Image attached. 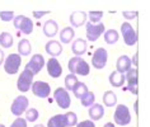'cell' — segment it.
<instances>
[{
    "mask_svg": "<svg viewBox=\"0 0 150 127\" xmlns=\"http://www.w3.org/2000/svg\"><path fill=\"white\" fill-rule=\"evenodd\" d=\"M67 69H69L70 74H74V75L85 76L89 75V73H91V66L88 65V62L81 57H78V56H74L69 60Z\"/></svg>",
    "mask_w": 150,
    "mask_h": 127,
    "instance_id": "obj_1",
    "label": "cell"
},
{
    "mask_svg": "<svg viewBox=\"0 0 150 127\" xmlns=\"http://www.w3.org/2000/svg\"><path fill=\"white\" fill-rule=\"evenodd\" d=\"M22 64V57L18 54H10L8 57L4 60V70L9 75H14L19 71Z\"/></svg>",
    "mask_w": 150,
    "mask_h": 127,
    "instance_id": "obj_2",
    "label": "cell"
},
{
    "mask_svg": "<svg viewBox=\"0 0 150 127\" xmlns=\"http://www.w3.org/2000/svg\"><path fill=\"white\" fill-rule=\"evenodd\" d=\"M113 119H115L116 125H118V126L129 125L131 122V114H130L129 108H127L125 104H118V106L116 107Z\"/></svg>",
    "mask_w": 150,
    "mask_h": 127,
    "instance_id": "obj_3",
    "label": "cell"
},
{
    "mask_svg": "<svg viewBox=\"0 0 150 127\" xmlns=\"http://www.w3.org/2000/svg\"><path fill=\"white\" fill-rule=\"evenodd\" d=\"M33 74L31 70H28V69H25L22 71L21 74V76L18 78V80H17V88H18V90L22 92V93H25V92H28L29 89H31L32 87V83H33Z\"/></svg>",
    "mask_w": 150,
    "mask_h": 127,
    "instance_id": "obj_4",
    "label": "cell"
},
{
    "mask_svg": "<svg viewBox=\"0 0 150 127\" xmlns=\"http://www.w3.org/2000/svg\"><path fill=\"white\" fill-rule=\"evenodd\" d=\"M13 24L18 31H21L24 35H31L33 31V23L32 19L25 16H17L13 19Z\"/></svg>",
    "mask_w": 150,
    "mask_h": 127,
    "instance_id": "obj_5",
    "label": "cell"
},
{
    "mask_svg": "<svg viewBox=\"0 0 150 127\" xmlns=\"http://www.w3.org/2000/svg\"><path fill=\"white\" fill-rule=\"evenodd\" d=\"M28 107H29L28 98H27V97H24V95H19V97H17V98L12 102L10 111H12V113L14 116L21 117V116L28 109Z\"/></svg>",
    "mask_w": 150,
    "mask_h": 127,
    "instance_id": "obj_6",
    "label": "cell"
},
{
    "mask_svg": "<svg viewBox=\"0 0 150 127\" xmlns=\"http://www.w3.org/2000/svg\"><path fill=\"white\" fill-rule=\"evenodd\" d=\"M121 33L123 36V41H125V43L127 44V46H134V44H136L137 33L130 23L125 22V23L121 24Z\"/></svg>",
    "mask_w": 150,
    "mask_h": 127,
    "instance_id": "obj_7",
    "label": "cell"
},
{
    "mask_svg": "<svg viewBox=\"0 0 150 127\" xmlns=\"http://www.w3.org/2000/svg\"><path fill=\"white\" fill-rule=\"evenodd\" d=\"M107 59H108V52H107L106 48H103V47L97 48V50L94 51V54H93V56H92L93 68L98 69V70L103 69L107 64Z\"/></svg>",
    "mask_w": 150,
    "mask_h": 127,
    "instance_id": "obj_8",
    "label": "cell"
},
{
    "mask_svg": "<svg viewBox=\"0 0 150 127\" xmlns=\"http://www.w3.org/2000/svg\"><path fill=\"white\" fill-rule=\"evenodd\" d=\"M54 98L57 103V106L62 109H66V108L70 107V103H71V99H70V95H69V92L66 90L65 88H57L56 90L54 92Z\"/></svg>",
    "mask_w": 150,
    "mask_h": 127,
    "instance_id": "obj_9",
    "label": "cell"
},
{
    "mask_svg": "<svg viewBox=\"0 0 150 127\" xmlns=\"http://www.w3.org/2000/svg\"><path fill=\"white\" fill-rule=\"evenodd\" d=\"M85 27H87V40L91 41V42H96V41L102 36L104 29H106L103 23H98V24L87 23Z\"/></svg>",
    "mask_w": 150,
    "mask_h": 127,
    "instance_id": "obj_10",
    "label": "cell"
},
{
    "mask_svg": "<svg viewBox=\"0 0 150 127\" xmlns=\"http://www.w3.org/2000/svg\"><path fill=\"white\" fill-rule=\"evenodd\" d=\"M32 93L38 98H47L51 93L50 84L46 81H33L32 83Z\"/></svg>",
    "mask_w": 150,
    "mask_h": 127,
    "instance_id": "obj_11",
    "label": "cell"
},
{
    "mask_svg": "<svg viewBox=\"0 0 150 127\" xmlns=\"http://www.w3.org/2000/svg\"><path fill=\"white\" fill-rule=\"evenodd\" d=\"M125 81H127V90L137 95V69L131 68L125 74Z\"/></svg>",
    "mask_w": 150,
    "mask_h": 127,
    "instance_id": "obj_12",
    "label": "cell"
},
{
    "mask_svg": "<svg viewBox=\"0 0 150 127\" xmlns=\"http://www.w3.org/2000/svg\"><path fill=\"white\" fill-rule=\"evenodd\" d=\"M43 66H45V57L40 54H36V55H33L32 59L28 61L25 69L31 70L33 75H36V74H38L41 70H42Z\"/></svg>",
    "mask_w": 150,
    "mask_h": 127,
    "instance_id": "obj_13",
    "label": "cell"
},
{
    "mask_svg": "<svg viewBox=\"0 0 150 127\" xmlns=\"http://www.w3.org/2000/svg\"><path fill=\"white\" fill-rule=\"evenodd\" d=\"M46 68H47L48 75H50L51 78H55V79H56V78L61 76V74H62V68H61V64L59 62L57 59L51 57V59L47 61V64H46Z\"/></svg>",
    "mask_w": 150,
    "mask_h": 127,
    "instance_id": "obj_14",
    "label": "cell"
},
{
    "mask_svg": "<svg viewBox=\"0 0 150 127\" xmlns=\"http://www.w3.org/2000/svg\"><path fill=\"white\" fill-rule=\"evenodd\" d=\"M131 65H132V64H131V59L126 55H122L117 59V62H116V71L120 74H126L132 68Z\"/></svg>",
    "mask_w": 150,
    "mask_h": 127,
    "instance_id": "obj_15",
    "label": "cell"
},
{
    "mask_svg": "<svg viewBox=\"0 0 150 127\" xmlns=\"http://www.w3.org/2000/svg\"><path fill=\"white\" fill-rule=\"evenodd\" d=\"M45 50H46V52L51 56V57H55L56 59L57 56L61 55L62 46H61V43H60L59 41L51 40V41H48V42L46 43V46H45Z\"/></svg>",
    "mask_w": 150,
    "mask_h": 127,
    "instance_id": "obj_16",
    "label": "cell"
},
{
    "mask_svg": "<svg viewBox=\"0 0 150 127\" xmlns=\"http://www.w3.org/2000/svg\"><path fill=\"white\" fill-rule=\"evenodd\" d=\"M87 41L83 40V38H78L75 40L73 44H71V51H73V54L75 56H78V57H80L81 55H84L85 52H87Z\"/></svg>",
    "mask_w": 150,
    "mask_h": 127,
    "instance_id": "obj_17",
    "label": "cell"
},
{
    "mask_svg": "<svg viewBox=\"0 0 150 127\" xmlns=\"http://www.w3.org/2000/svg\"><path fill=\"white\" fill-rule=\"evenodd\" d=\"M88 114L91 117V121H99L100 118L104 116V108L102 104H98V103H94L93 106L89 107V111H88Z\"/></svg>",
    "mask_w": 150,
    "mask_h": 127,
    "instance_id": "obj_18",
    "label": "cell"
},
{
    "mask_svg": "<svg viewBox=\"0 0 150 127\" xmlns=\"http://www.w3.org/2000/svg\"><path fill=\"white\" fill-rule=\"evenodd\" d=\"M85 22H87V13H85V12L76 10V12L71 13L70 23H71L73 27H81L83 24H85Z\"/></svg>",
    "mask_w": 150,
    "mask_h": 127,
    "instance_id": "obj_19",
    "label": "cell"
},
{
    "mask_svg": "<svg viewBox=\"0 0 150 127\" xmlns=\"http://www.w3.org/2000/svg\"><path fill=\"white\" fill-rule=\"evenodd\" d=\"M43 33H45V36L48 37V38H51V37H54L57 35V32H59V25L57 23H56V20L54 19H48L46 23L43 24Z\"/></svg>",
    "mask_w": 150,
    "mask_h": 127,
    "instance_id": "obj_20",
    "label": "cell"
},
{
    "mask_svg": "<svg viewBox=\"0 0 150 127\" xmlns=\"http://www.w3.org/2000/svg\"><path fill=\"white\" fill-rule=\"evenodd\" d=\"M110 84L115 88H121L123 83H125V74H120L117 71H112L108 76Z\"/></svg>",
    "mask_w": 150,
    "mask_h": 127,
    "instance_id": "obj_21",
    "label": "cell"
},
{
    "mask_svg": "<svg viewBox=\"0 0 150 127\" xmlns=\"http://www.w3.org/2000/svg\"><path fill=\"white\" fill-rule=\"evenodd\" d=\"M31 51H32V46H31V42L27 40V38H23L19 41L18 43V55L21 56H29L31 55Z\"/></svg>",
    "mask_w": 150,
    "mask_h": 127,
    "instance_id": "obj_22",
    "label": "cell"
},
{
    "mask_svg": "<svg viewBox=\"0 0 150 127\" xmlns=\"http://www.w3.org/2000/svg\"><path fill=\"white\" fill-rule=\"evenodd\" d=\"M74 36H75V32H74L73 27H65L60 31L59 37H60V41H61L62 43H70L71 41H73Z\"/></svg>",
    "mask_w": 150,
    "mask_h": 127,
    "instance_id": "obj_23",
    "label": "cell"
},
{
    "mask_svg": "<svg viewBox=\"0 0 150 127\" xmlns=\"http://www.w3.org/2000/svg\"><path fill=\"white\" fill-rule=\"evenodd\" d=\"M47 127H66V121L64 114H56L47 122Z\"/></svg>",
    "mask_w": 150,
    "mask_h": 127,
    "instance_id": "obj_24",
    "label": "cell"
},
{
    "mask_svg": "<svg viewBox=\"0 0 150 127\" xmlns=\"http://www.w3.org/2000/svg\"><path fill=\"white\" fill-rule=\"evenodd\" d=\"M102 98H103L104 106H107V107H115L116 104H117V95H116L112 90L104 92V94H103Z\"/></svg>",
    "mask_w": 150,
    "mask_h": 127,
    "instance_id": "obj_25",
    "label": "cell"
},
{
    "mask_svg": "<svg viewBox=\"0 0 150 127\" xmlns=\"http://www.w3.org/2000/svg\"><path fill=\"white\" fill-rule=\"evenodd\" d=\"M71 92L74 93V95L78 99H80L81 97H83L85 93L89 92V90H88V87L83 83V81H78V83L74 85V88H73V90Z\"/></svg>",
    "mask_w": 150,
    "mask_h": 127,
    "instance_id": "obj_26",
    "label": "cell"
},
{
    "mask_svg": "<svg viewBox=\"0 0 150 127\" xmlns=\"http://www.w3.org/2000/svg\"><path fill=\"white\" fill-rule=\"evenodd\" d=\"M104 41L108 44H115L120 38V35L116 29H108V31L104 32Z\"/></svg>",
    "mask_w": 150,
    "mask_h": 127,
    "instance_id": "obj_27",
    "label": "cell"
},
{
    "mask_svg": "<svg viewBox=\"0 0 150 127\" xmlns=\"http://www.w3.org/2000/svg\"><path fill=\"white\" fill-rule=\"evenodd\" d=\"M0 46L4 48H9L13 46V36L9 32H3L0 35Z\"/></svg>",
    "mask_w": 150,
    "mask_h": 127,
    "instance_id": "obj_28",
    "label": "cell"
},
{
    "mask_svg": "<svg viewBox=\"0 0 150 127\" xmlns=\"http://www.w3.org/2000/svg\"><path fill=\"white\" fill-rule=\"evenodd\" d=\"M80 102H81V106H83V107H91V106H93L94 102H96L94 93H93V92H87L80 98Z\"/></svg>",
    "mask_w": 150,
    "mask_h": 127,
    "instance_id": "obj_29",
    "label": "cell"
},
{
    "mask_svg": "<svg viewBox=\"0 0 150 127\" xmlns=\"http://www.w3.org/2000/svg\"><path fill=\"white\" fill-rule=\"evenodd\" d=\"M24 113H25V118L24 119L27 122H36L37 119H38V117H40V113H38V111H37L36 108H28Z\"/></svg>",
    "mask_w": 150,
    "mask_h": 127,
    "instance_id": "obj_30",
    "label": "cell"
},
{
    "mask_svg": "<svg viewBox=\"0 0 150 127\" xmlns=\"http://www.w3.org/2000/svg\"><path fill=\"white\" fill-rule=\"evenodd\" d=\"M78 78L74 75V74H69V75L65 76V89L66 90H73L74 85L78 83Z\"/></svg>",
    "mask_w": 150,
    "mask_h": 127,
    "instance_id": "obj_31",
    "label": "cell"
},
{
    "mask_svg": "<svg viewBox=\"0 0 150 127\" xmlns=\"http://www.w3.org/2000/svg\"><path fill=\"white\" fill-rule=\"evenodd\" d=\"M87 17H89V19H91V22L89 23H92V24H98L100 23V20H102V18H103V12H89L87 14Z\"/></svg>",
    "mask_w": 150,
    "mask_h": 127,
    "instance_id": "obj_32",
    "label": "cell"
},
{
    "mask_svg": "<svg viewBox=\"0 0 150 127\" xmlns=\"http://www.w3.org/2000/svg\"><path fill=\"white\" fill-rule=\"evenodd\" d=\"M65 116V121H66V127H74L78 123V117L74 112H67L64 114Z\"/></svg>",
    "mask_w": 150,
    "mask_h": 127,
    "instance_id": "obj_33",
    "label": "cell"
},
{
    "mask_svg": "<svg viewBox=\"0 0 150 127\" xmlns=\"http://www.w3.org/2000/svg\"><path fill=\"white\" fill-rule=\"evenodd\" d=\"M0 19L3 22H10L14 19V13L13 12H0Z\"/></svg>",
    "mask_w": 150,
    "mask_h": 127,
    "instance_id": "obj_34",
    "label": "cell"
},
{
    "mask_svg": "<svg viewBox=\"0 0 150 127\" xmlns=\"http://www.w3.org/2000/svg\"><path fill=\"white\" fill-rule=\"evenodd\" d=\"M10 127H27V121L22 117H17L10 125Z\"/></svg>",
    "mask_w": 150,
    "mask_h": 127,
    "instance_id": "obj_35",
    "label": "cell"
},
{
    "mask_svg": "<svg viewBox=\"0 0 150 127\" xmlns=\"http://www.w3.org/2000/svg\"><path fill=\"white\" fill-rule=\"evenodd\" d=\"M76 127H96V125L93 121H91V119H85L83 122L76 123Z\"/></svg>",
    "mask_w": 150,
    "mask_h": 127,
    "instance_id": "obj_36",
    "label": "cell"
},
{
    "mask_svg": "<svg viewBox=\"0 0 150 127\" xmlns=\"http://www.w3.org/2000/svg\"><path fill=\"white\" fill-rule=\"evenodd\" d=\"M122 16H123V18H126V19H135V18H137L139 13L137 12H123Z\"/></svg>",
    "mask_w": 150,
    "mask_h": 127,
    "instance_id": "obj_37",
    "label": "cell"
},
{
    "mask_svg": "<svg viewBox=\"0 0 150 127\" xmlns=\"http://www.w3.org/2000/svg\"><path fill=\"white\" fill-rule=\"evenodd\" d=\"M32 14H33V17H35V18L40 19V18H42L43 16H47V14H50V12H48V10H45V12H37V10H35Z\"/></svg>",
    "mask_w": 150,
    "mask_h": 127,
    "instance_id": "obj_38",
    "label": "cell"
},
{
    "mask_svg": "<svg viewBox=\"0 0 150 127\" xmlns=\"http://www.w3.org/2000/svg\"><path fill=\"white\" fill-rule=\"evenodd\" d=\"M4 60H5V55H4V52H3L1 48H0V65L4 62Z\"/></svg>",
    "mask_w": 150,
    "mask_h": 127,
    "instance_id": "obj_39",
    "label": "cell"
},
{
    "mask_svg": "<svg viewBox=\"0 0 150 127\" xmlns=\"http://www.w3.org/2000/svg\"><path fill=\"white\" fill-rule=\"evenodd\" d=\"M137 56H139L137 54H135L132 60H131V64H134V66H137Z\"/></svg>",
    "mask_w": 150,
    "mask_h": 127,
    "instance_id": "obj_40",
    "label": "cell"
},
{
    "mask_svg": "<svg viewBox=\"0 0 150 127\" xmlns=\"http://www.w3.org/2000/svg\"><path fill=\"white\" fill-rule=\"evenodd\" d=\"M137 106H139V100H135V104H134V109H135V113H139V109H137Z\"/></svg>",
    "mask_w": 150,
    "mask_h": 127,
    "instance_id": "obj_41",
    "label": "cell"
},
{
    "mask_svg": "<svg viewBox=\"0 0 150 127\" xmlns=\"http://www.w3.org/2000/svg\"><path fill=\"white\" fill-rule=\"evenodd\" d=\"M103 127H115V125H113V123H112V122H107V123H106V125H104Z\"/></svg>",
    "mask_w": 150,
    "mask_h": 127,
    "instance_id": "obj_42",
    "label": "cell"
},
{
    "mask_svg": "<svg viewBox=\"0 0 150 127\" xmlns=\"http://www.w3.org/2000/svg\"><path fill=\"white\" fill-rule=\"evenodd\" d=\"M35 127H46V126H43V125H42V123H40V125H36Z\"/></svg>",
    "mask_w": 150,
    "mask_h": 127,
    "instance_id": "obj_43",
    "label": "cell"
},
{
    "mask_svg": "<svg viewBox=\"0 0 150 127\" xmlns=\"http://www.w3.org/2000/svg\"><path fill=\"white\" fill-rule=\"evenodd\" d=\"M0 127H5L4 125H3V123H0Z\"/></svg>",
    "mask_w": 150,
    "mask_h": 127,
    "instance_id": "obj_44",
    "label": "cell"
}]
</instances>
